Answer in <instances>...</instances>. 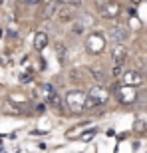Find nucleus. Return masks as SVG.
Returning <instances> with one entry per match:
<instances>
[{
    "instance_id": "nucleus-1",
    "label": "nucleus",
    "mask_w": 147,
    "mask_h": 153,
    "mask_svg": "<svg viewBox=\"0 0 147 153\" xmlns=\"http://www.w3.org/2000/svg\"><path fill=\"white\" fill-rule=\"evenodd\" d=\"M109 100V94L105 88L102 85H96V88H91L90 94H85V103H84V109H94L97 105H103V103H108Z\"/></svg>"
},
{
    "instance_id": "nucleus-2",
    "label": "nucleus",
    "mask_w": 147,
    "mask_h": 153,
    "mask_svg": "<svg viewBox=\"0 0 147 153\" xmlns=\"http://www.w3.org/2000/svg\"><path fill=\"white\" fill-rule=\"evenodd\" d=\"M66 103H68V108L72 109L74 114H79L84 109V103H85V94L79 90H72L66 96Z\"/></svg>"
},
{
    "instance_id": "nucleus-3",
    "label": "nucleus",
    "mask_w": 147,
    "mask_h": 153,
    "mask_svg": "<svg viewBox=\"0 0 147 153\" xmlns=\"http://www.w3.org/2000/svg\"><path fill=\"white\" fill-rule=\"evenodd\" d=\"M97 12H99V16L105 18V20H111V18H117L119 12H121V6L117 2H113V0H108V2H103V4L97 6Z\"/></svg>"
},
{
    "instance_id": "nucleus-4",
    "label": "nucleus",
    "mask_w": 147,
    "mask_h": 153,
    "mask_svg": "<svg viewBox=\"0 0 147 153\" xmlns=\"http://www.w3.org/2000/svg\"><path fill=\"white\" fill-rule=\"evenodd\" d=\"M85 48H88L90 54H102L103 48H105V40H103L102 34L94 32V34H90V38H88V42H85Z\"/></svg>"
},
{
    "instance_id": "nucleus-5",
    "label": "nucleus",
    "mask_w": 147,
    "mask_h": 153,
    "mask_svg": "<svg viewBox=\"0 0 147 153\" xmlns=\"http://www.w3.org/2000/svg\"><path fill=\"white\" fill-rule=\"evenodd\" d=\"M117 100L119 103H135L137 102V94L133 90V85H123V88H119L117 90Z\"/></svg>"
},
{
    "instance_id": "nucleus-6",
    "label": "nucleus",
    "mask_w": 147,
    "mask_h": 153,
    "mask_svg": "<svg viewBox=\"0 0 147 153\" xmlns=\"http://www.w3.org/2000/svg\"><path fill=\"white\" fill-rule=\"evenodd\" d=\"M121 82H123V85H141L143 84V76L139 74V72H135V70H129V72H123L121 74Z\"/></svg>"
},
{
    "instance_id": "nucleus-7",
    "label": "nucleus",
    "mask_w": 147,
    "mask_h": 153,
    "mask_svg": "<svg viewBox=\"0 0 147 153\" xmlns=\"http://www.w3.org/2000/svg\"><path fill=\"white\" fill-rule=\"evenodd\" d=\"M111 58H113V64H125V60H127V48L123 46V42H117V44L113 46Z\"/></svg>"
},
{
    "instance_id": "nucleus-8",
    "label": "nucleus",
    "mask_w": 147,
    "mask_h": 153,
    "mask_svg": "<svg viewBox=\"0 0 147 153\" xmlns=\"http://www.w3.org/2000/svg\"><path fill=\"white\" fill-rule=\"evenodd\" d=\"M76 18V6H70V4H64L60 10H58V20L60 22H72Z\"/></svg>"
},
{
    "instance_id": "nucleus-9",
    "label": "nucleus",
    "mask_w": 147,
    "mask_h": 153,
    "mask_svg": "<svg viewBox=\"0 0 147 153\" xmlns=\"http://www.w3.org/2000/svg\"><path fill=\"white\" fill-rule=\"evenodd\" d=\"M109 36H111V40H115V42H125L127 36H129V32H127V28H123V26H113V28L109 30Z\"/></svg>"
},
{
    "instance_id": "nucleus-10",
    "label": "nucleus",
    "mask_w": 147,
    "mask_h": 153,
    "mask_svg": "<svg viewBox=\"0 0 147 153\" xmlns=\"http://www.w3.org/2000/svg\"><path fill=\"white\" fill-rule=\"evenodd\" d=\"M46 100H48V103H50L52 108H56L58 111H62V109H64V103H62V96H60V94H58L56 90H52L50 94L46 96Z\"/></svg>"
},
{
    "instance_id": "nucleus-11",
    "label": "nucleus",
    "mask_w": 147,
    "mask_h": 153,
    "mask_svg": "<svg viewBox=\"0 0 147 153\" xmlns=\"http://www.w3.org/2000/svg\"><path fill=\"white\" fill-rule=\"evenodd\" d=\"M48 46V34L46 32H36V36H34V48L38 52H42Z\"/></svg>"
},
{
    "instance_id": "nucleus-12",
    "label": "nucleus",
    "mask_w": 147,
    "mask_h": 153,
    "mask_svg": "<svg viewBox=\"0 0 147 153\" xmlns=\"http://www.w3.org/2000/svg\"><path fill=\"white\" fill-rule=\"evenodd\" d=\"M90 74H91V78L96 79L97 84H103V82H105V74H103L102 70H96V68H91V70H90Z\"/></svg>"
},
{
    "instance_id": "nucleus-13",
    "label": "nucleus",
    "mask_w": 147,
    "mask_h": 153,
    "mask_svg": "<svg viewBox=\"0 0 147 153\" xmlns=\"http://www.w3.org/2000/svg\"><path fill=\"white\" fill-rule=\"evenodd\" d=\"M121 74H123V64H115L113 66V78H119Z\"/></svg>"
},
{
    "instance_id": "nucleus-14",
    "label": "nucleus",
    "mask_w": 147,
    "mask_h": 153,
    "mask_svg": "<svg viewBox=\"0 0 147 153\" xmlns=\"http://www.w3.org/2000/svg\"><path fill=\"white\" fill-rule=\"evenodd\" d=\"M96 135V129H90V131H85V133H82V141H90L91 137Z\"/></svg>"
},
{
    "instance_id": "nucleus-15",
    "label": "nucleus",
    "mask_w": 147,
    "mask_h": 153,
    "mask_svg": "<svg viewBox=\"0 0 147 153\" xmlns=\"http://www.w3.org/2000/svg\"><path fill=\"white\" fill-rule=\"evenodd\" d=\"M135 131L143 133V131H145V123H143V121H137V123H135Z\"/></svg>"
},
{
    "instance_id": "nucleus-16",
    "label": "nucleus",
    "mask_w": 147,
    "mask_h": 153,
    "mask_svg": "<svg viewBox=\"0 0 147 153\" xmlns=\"http://www.w3.org/2000/svg\"><path fill=\"white\" fill-rule=\"evenodd\" d=\"M64 4H70V6H79L82 4V0H62Z\"/></svg>"
},
{
    "instance_id": "nucleus-17",
    "label": "nucleus",
    "mask_w": 147,
    "mask_h": 153,
    "mask_svg": "<svg viewBox=\"0 0 147 153\" xmlns=\"http://www.w3.org/2000/svg\"><path fill=\"white\" fill-rule=\"evenodd\" d=\"M24 2H26V4H38L40 0H24Z\"/></svg>"
},
{
    "instance_id": "nucleus-18",
    "label": "nucleus",
    "mask_w": 147,
    "mask_h": 153,
    "mask_svg": "<svg viewBox=\"0 0 147 153\" xmlns=\"http://www.w3.org/2000/svg\"><path fill=\"white\" fill-rule=\"evenodd\" d=\"M131 2H133V4H137V2H141V0H131Z\"/></svg>"
}]
</instances>
